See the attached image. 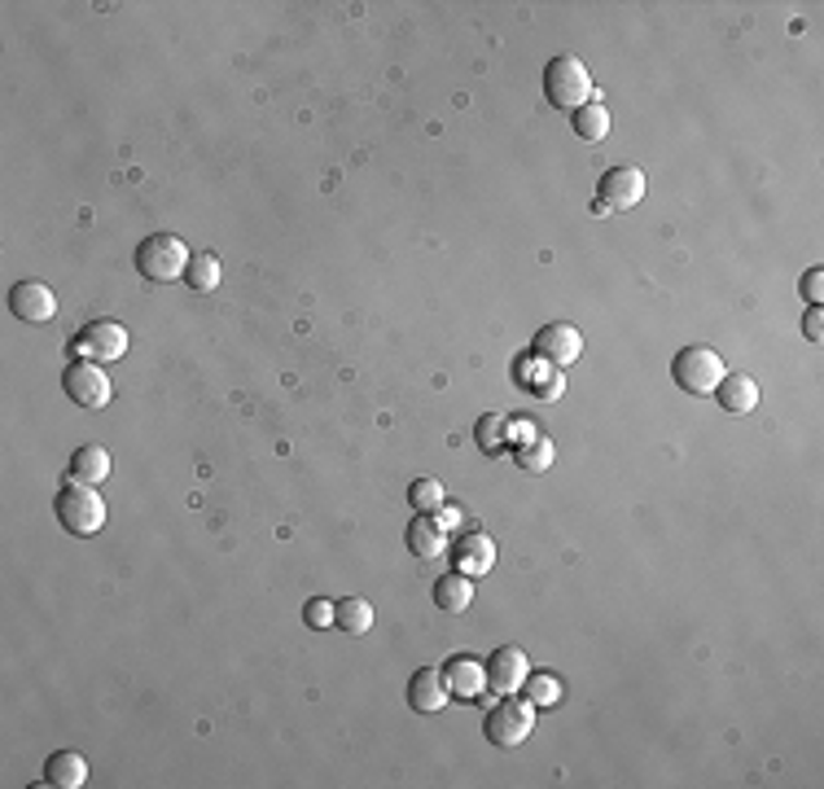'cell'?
<instances>
[{
    "label": "cell",
    "mask_w": 824,
    "mask_h": 789,
    "mask_svg": "<svg viewBox=\"0 0 824 789\" xmlns=\"http://www.w3.org/2000/svg\"><path fill=\"white\" fill-rule=\"evenodd\" d=\"M802 299H807L811 308H820V299H824V273H820V268H811V273L802 277Z\"/></svg>",
    "instance_id": "4316f807"
},
{
    "label": "cell",
    "mask_w": 824,
    "mask_h": 789,
    "mask_svg": "<svg viewBox=\"0 0 824 789\" xmlns=\"http://www.w3.org/2000/svg\"><path fill=\"white\" fill-rule=\"evenodd\" d=\"M62 391L80 408H106L110 395H115V386H110V378H106V369L97 360H71L67 373H62Z\"/></svg>",
    "instance_id": "52a82bcc"
},
{
    "label": "cell",
    "mask_w": 824,
    "mask_h": 789,
    "mask_svg": "<svg viewBox=\"0 0 824 789\" xmlns=\"http://www.w3.org/2000/svg\"><path fill=\"white\" fill-rule=\"evenodd\" d=\"M189 246L176 237V232H150L141 246H136V273L150 282V286H171L176 277H184L189 268Z\"/></svg>",
    "instance_id": "6da1fadb"
},
{
    "label": "cell",
    "mask_w": 824,
    "mask_h": 789,
    "mask_svg": "<svg viewBox=\"0 0 824 789\" xmlns=\"http://www.w3.org/2000/svg\"><path fill=\"white\" fill-rule=\"evenodd\" d=\"M571 123H575V136H584V141H606V136H610V110H606L601 101L580 106V110L571 115Z\"/></svg>",
    "instance_id": "7402d4cb"
},
{
    "label": "cell",
    "mask_w": 824,
    "mask_h": 789,
    "mask_svg": "<svg viewBox=\"0 0 824 789\" xmlns=\"http://www.w3.org/2000/svg\"><path fill=\"white\" fill-rule=\"evenodd\" d=\"M553 456H558V452H553V443H548L544 434H530V439L517 447V465L530 469V474H544L548 465H553Z\"/></svg>",
    "instance_id": "d4e9b609"
},
{
    "label": "cell",
    "mask_w": 824,
    "mask_h": 789,
    "mask_svg": "<svg viewBox=\"0 0 824 789\" xmlns=\"http://www.w3.org/2000/svg\"><path fill=\"white\" fill-rule=\"evenodd\" d=\"M530 728H535V706H530L526 697H517V693L500 697V702L487 710V719H482L487 741H491V745H500V750L522 745V741L530 737Z\"/></svg>",
    "instance_id": "5b68a950"
},
{
    "label": "cell",
    "mask_w": 824,
    "mask_h": 789,
    "mask_svg": "<svg viewBox=\"0 0 824 789\" xmlns=\"http://www.w3.org/2000/svg\"><path fill=\"white\" fill-rule=\"evenodd\" d=\"M334 627L347 636H365L373 627V606L365 597H343L334 601Z\"/></svg>",
    "instance_id": "ffe728a7"
},
{
    "label": "cell",
    "mask_w": 824,
    "mask_h": 789,
    "mask_svg": "<svg viewBox=\"0 0 824 789\" xmlns=\"http://www.w3.org/2000/svg\"><path fill=\"white\" fill-rule=\"evenodd\" d=\"M802 334H807L811 343H820V338H824V316H820V308H811V312H807V321H802Z\"/></svg>",
    "instance_id": "83f0119b"
},
{
    "label": "cell",
    "mask_w": 824,
    "mask_h": 789,
    "mask_svg": "<svg viewBox=\"0 0 824 789\" xmlns=\"http://www.w3.org/2000/svg\"><path fill=\"white\" fill-rule=\"evenodd\" d=\"M728 364L719 360L715 347H684L676 360H671V378L684 395H715V386L724 382Z\"/></svg>",
    "instance_id": "277c9868"
},
{
    "label": "cell",
    "mask_w": 824,
    "mask_h": 789,
    "mask_svg": "<svg viewBox=\"0 0 824 789\" xmlns=\"http://www.w3.org/2000/svg\"><path fill=\"white\" fill-rule=\"evenodd\" d=\"M106 478H110V452H106L101 443L75 447V456H71V482L97 487V482H106Z\"/></svg>",
    "instance_id": "e0dca14e"
},
{
    "label": "cell",
    "mask_w": 824,
    "mask_h": 789,
    "mask_svg": "<svg viewBox=\"0 0 824 789\" xmlns=\"http://www.w3.org/2000/svg\"><path fill=\"white\" fill-rule=\"evenodd\" d=\"M10 312L23 321V325H49L58 316V295L45 286V282H19L10 290Z\"/></svg>",
    "instance_id": "30bf717a"
},
{
    "label": "cell",
    "mask_w": 824,
    "mask_h": 789,
    "mask_svg": "<svg viewBox=\"0 0 824 789\" xmlns=\"http://www.w3.org/2000/svg\"><path fill=\"white\" fill-rule=\"evenodd\" d=\"M303 619L312 623V627H334V601H325V597H317V601H308V610H303Z\"/></svg>",
    "instance_id": "484cf974"
},
{
    "label": "cell",
    "mask_w": 824,
    "mask_h": 789,
    "mask_svg": "<svg viewBox=\"0 0 824 789\" xmlns=\"http://www.w3.org/2000/svg\"><path fill=\"white\" fill-rule=\"evenodd\" d=\"M128 347H132V338H128V330H123L119 321H93V325H84L80 338H75L80 360H97V364L123 360Z\"/></svg>",
    "instance_id": "ba28073f"
},
{
    "label": "cell",
    "mask_w": 824,
    "mask_h": 789,
    "mask_svg": "<svg viewBox=\"0 0 824 789\" xmlns=\"http://www.w3.org/2000/svg\"><path fill=\"white\" fill-rule=\"evenodd\" d=\"M452 566H456L461 575H469V579H482V575L495 566V540H491L487 531H465V536H456V545H452Z\"/></svg>",
    "instance_id": "7c38bea8"
},
{
    "label": "cell",
    "mask_w": 824,
    "mask_h": 789,
    "mask_svg": "<svg viewBox=\"0 0 824 789\" xmlns=\"http://www.w3.org/2000/svg\"><path fill=\"white\" fill-rule=\"evenodd\" d=\"M645 198V171L641 167H610L597 184V202H593V215H619V211H632L636 202Z\"/></svg>",
    "instance_id": "8992f818"
},
{
    "label": "cell",
    "mask_w": 824,
    "mask_h": 789,
    "mask_svg": "<svg viewBox=\"0 0 824 789\" xmlns=\"http://www.w3.org/2000/svg\"><path fill=\"white\" fill-rule=\"evenodd\" d=\"M408 553L421 558V562H434V558L447 553V531L439 526V517H430V513L413 517V526H408Z\"/></svg>",
    "instance_id": "5bb4252c"
},
{
    "label": "cell",
    "mask_w": 824,
    "mask_h": 789,
    "mask_svg": "<svg viewBox=\"0 0 824 789\" xmlns=\"http://www.w3.org/2000/svg\"><path fill=\"white\" fill-rule=\"evenodd\" d=\"M447 697H452V689H447V676L439 667H421L408 684V706L421 710V715H439L447 706Z\"/></svg>",
    "instance_id": "4fadbf2b"
},
{
    "label": "cell",
    "mask_w": 824,
    "mask_h": 789,
    "mask_svg": "<svg viewBox=\"0 0 824 789\" xmlns=\"http://www.w3.org/2000/svg\"><path fill=\"white\" fill-rule=\"evenodd\" d=\"M45 785H58V789H80V785H88V763H84V754H75V750L49 754V763H45Z\"/></svg>",
    "instance_id": "2e32d148"
},
{
    "label": "cell",
    "mask_w": 824,
    "mask_h": 789,
    "mask_svg": "<svg viewBox=\"0 0 824 789\" xmlns=\"http://www.w3.org/2000/svg\"><path fill=\"white\" fill-rule=\"evenodd\" d=\"M443 676H447V689H452L456 697H469V702L487 689V671H482V662H474V658H452Z\"/></svg>",
    "instance_id": "d6986e66"
},
{
    "label": "cell",
    "mask_w": 824,
    "mask_h": 789,
    "mask_svg": "<svg viewBox=\"0 0 824 789\" xmlns=\"http://www.w3.org/2000/svg\"><path fill=\"white\" fill-rule=\"evenodd\" d=\"M53 513H58V522H62V531H71V536H80V540L97 536L101 526H106V500H101L97 487H88V482H67V487L58 491V500H53Z\"/></svg>",
    "instance_id": "7a4b0ae2"
},
{
    "label": "cell",
    "mask_w": 824,
    "mask_h": 789,
    "mask_svg": "<svg viewBox=\"0 0 824 789\" xmlns=\"http://www.w3.org/2000/svg\"><path fill=\"white\" fill-rule=\"evenodd\" d=\"M482 671H487V689L500 693V697H509V693H517V689L526 684L530 662H526V654H522L517 645H500V649L487 658Z\"/></svg>",
    "instance_id": "8fae6325"
},
{
    "label": "cell",
    "mask_w": 824,
    "mask_h": 789,
    "mask_svg": "<svg viewBox=\"0 0 824 789\" xmlns=\"http://www.w3.org/2000/svg\"><path fill=\"white\" fill-rule=\"evenodd\" d=\"M408 504H413L417 513H430V517H434V513L447 504V495H443V487H439L434 478H413V482H408Z\"/></svg>",
    "instance_id": "cb8c5ba5"
},
{
    "label": "cell",
    "mask_w": 824,
    "mask_h": 789,
    "mask_svg": "<svg viewBox=\"0 0 824 789\" xmlns=\"http://www.w3.org/2000/svg\"><path fill=\"white\" fill-rule=\"evenodd\" d=\"M434 606L447 610V614H465L474 606V579L461 575V571H447L439 584H434Z\"/></svg>",
    "instance_id": "ac0fdd59"
},
{
    "label": "cell",
    "mask_w": 824,
    "mask_h": 789,
    "mask_svg": "<svg viewBox=\"0 0 824 789\" xmlns=\"http://www.w3.org/2000/svg\"><path fill=\"white\" fill-rule=\"evenodd\" d=\"M715 399H719L724 413L745 417V413H754V404H759V382H754L750 373H724V382L715 386Z\"/></svg>",
    "instance_id": "9a60e30c"
},
{
    "label": "cell",
    "mask_w": 824,
    "mask_h": 789,
    "mask_svg": "<svg viewBox=\"0 0 824 789\" xmlns=\"http://www.w3.org/2000/svg\"><path fill=\"white\" fill-rule=\"evenodd\" d=\"M544 97L553 101L558 110H580V106H588L593 101V75H588V67L580 62V58H571V53H562V58H553L544 67Z\"/></svg>",
    "instance_id": "3957f363"
},
{
    "label": "cell",
    "mask_w": 824,
    "mask_h": 789,
    "mask_svg": "<svg viewBox=\"0 0 824 789\" xmlns=\"http://www.w3.org/2000/svg\"><path fill=\"white\" fill-rule=\"evenodd\" d=\"M184 282H189V290H198V295H211V290H219V259L215 254H193L189 259V268H184Z\"/></svg>",
    "instance_id": "603a6c76"
},
{
    "label": "cell",
    "mask_w": 824,
    "mask_h": 789,
    "mask_svg": "<svg viewBox=\"0 0 824 789\" xmlns=\"http://www.w3.org/2000/svg\"><path fill=\"white\" fill-rule=\"evenodd\" d=\"M522 693H526V702H530L535 710H548V706L562 702V680H558L553 671H530L526 684H522Z\"/></svg>",
    "instance_id": "44dd1931"
},
{
    "label": "cell",
    "mask_w": 824,
    "mask_h": 789,
    "mask_svg": "<svg viewBox=\"0 0 824 789\" xmlns=\"http://www.w3.org/2000/svg\"><path fill=\"white\" fill-rule=\"evenodd\" d=\"M584 356V334L571 321H553L535 334V360L553 364V369H571Z\"/></svg>",
    "instance_id": "9c48e42d"
}]
</instances>
